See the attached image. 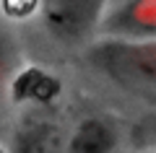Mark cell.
Masks as SVG:
<instances>
[{"instance_id":"cell-1","label":"cell","mask_w":156,"mask_h":153,"mask_svg":"<svg viewBox=\"0 0 156 153\" xmlns=\"http://www.w3.org/2000/svg\"><path fill=\"white\" fill-rule=\"evenodd\" d=\"M91 62L122 86L156 91V39L99 44L91 49Z\"/></svg>"},{"instance_id":"cell-2","label":"cell","mask_w":156,"mask_h":153,"mask_svg":"<svg viewBox=\"0 0 156 153\" xmlns=\"http://www.w3.org/2000/svg\"><path fill=\"white\" fill-rule=\"evenodd\" d=\"M107 0H42L44 29L62 44H81L101 21Z\"/></svg>"},{"instance_id":"cell-3","label":"cell","mask_w":156,"mask_h":153,"mask_svg":"<svg viewBox=\"0 0 156 153\" xmlns=\"http://www.w3.org/2000/svg\"><path fill=\"white\" fill-rule=\"evenodd\" d=\"M60 93V81L42 68H26L11 81L13 101H29V104H50Z\"/></svg>"},{"instance_id":"cell-4","label":"cell","mask_w":156,"mask_h":153,"mask_svg":"<svg viewBox=\"0 0 156 153\" xmlns=\"http://www.w3.org/2000/svg\"><path fill=\"white\" fill-rule=\"evenodd\" d=\"M115 145V130L104 120H83L68 143V153H109Z\"/></svg>"},{"instance_id":"cell-5","label":"cell","mask_w":156,"mask_h":153,"mask_svg":"<svg viewBox=\"0 0 156 153\" xmlns=\"http://www.w3.org/2000/svg\"><path fill=\"white\" fill-rule=\"evenodd\" d=\"M112 29L122 34H156V0H130L112 16Z\"/></svg>"},{"instance_id":"cell-6","label":"cell","mask_w":156,"mask_h":153,"mask_svg":"<svg viewBox=\"0 0 156 153\" xmlns=\"http://www.w3.org/2000/svg\"><path fill=\"white\" fill-rule=\"evenodd\" d=\"M37 8V0H3V11L11 18H23Z\"/></svg>"},{"instance_id":"cell-7","label":"cell","mask_w":156,"mask_h":153,"mask_svg":"<svg viewBox=\"0 0 156 153\" xmlns=\"http://www.w3.org/2000/svg\"><path fill=\"white\" fill-rule=\"evenodd\" d=\"M8 70H11V49H8V42L0 37V101H3V91H5Z\"/></svg>"},{"instance_id":"cell-8","label":"cell","mask_w":156,"mask_h":153,"mask_svg":"<svg viewBox=\"0 0 156 153\" xmlns=\"http://www.w3.org/2000/svg\"><path fill=\"white\" fill-rule=\"evenodd\" d=\"M0 153H3V151H0Z\"/></svg>"}]
</instances>
